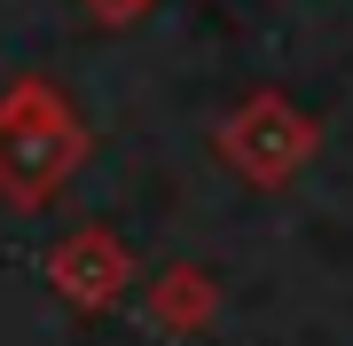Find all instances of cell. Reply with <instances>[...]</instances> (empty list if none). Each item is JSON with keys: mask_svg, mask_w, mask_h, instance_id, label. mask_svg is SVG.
Segmentation results:
<instances>
[{"mask_svg": "<svg viewBox=\"0 0 353 346\" xmlns=\"http://www.w3.org/2000/svg\"><path fill=\"white\" fill-rule=\"evenodd\" d=\"M87 157V126L48 79H24L0 103V197L8 205H48Z\"/></svg>", "mask_w": 353, "mask_h": 346, "instance_id": "1", "label": "cell"}, {"mask_svg": "<svg viewBox=\"0 0 353 346\" xmlns=\"http://www.w3.org/2000/svg\"><path fill=\"white\" fill-rule=\"evenodd\" d=\"M212 150H220V166L243 173L252 189H283V181H299L306 157L322 150V126H314V110H306V103L259 87V95H243V103L228 110V126H220Z\"/></svg>", "mask_w": 353, "mask_h": 346, "instance_id": "2", "label": "cell"}, {"mask_svg": "<svg viewBox=\"0 0 353 346\" xmlns=\"http://www.w3.org/2000/svg\"><path fill=\"white\" fill-rule=\"evenodd\" d=\"M55 283H63L79 307H110L134 283V260H126V244L110 229H79V236H63V252H55Z\"/></svg>", "mask_w": 353, "mask_h": 346, "instance_id": "3", "label": "cell"}, {"mask_svg": "<svg viewBox=\"0 0 353 346\" xmlns=\"http://www.w3.org/2000/svg\"><path fill=\"white\" fill-rule=\"evenodd\" d=\"M212 307H220V283L204 268H189V260H173V268L150 283V323L157 331H204Z\"/></svg>", "mask_w": 353, "mask_h": 346, "instance_id": "4", "label": "cell"}, {"mask_svg": "<svg viewBox=\"0 0 353 346\" xmlns=\"http://www.w3.org/2000/svg\"><path fill=\"white\" fill-rule=\"evenodd\" d=\"M157 0H87V16H102V24H134V16H150Z\"/></svg>", "mask_w": 353, "mask_h": 346, "instance_id": "5", "label": "cell"}]
</instances>
